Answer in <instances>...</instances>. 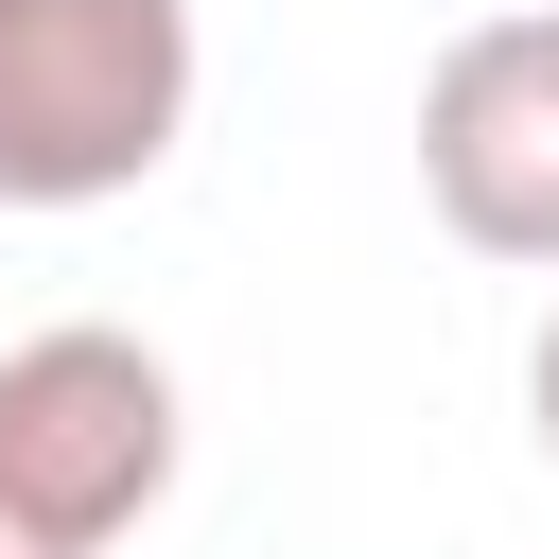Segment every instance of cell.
<instances>
[{"mask_svg": "<svg viewBox=\"0 0 559 559\" xmlns=\"http://www.w3.org/2000/svg\"><path fill=\"white\" fill-rule=\"evenodd\" d=\"M192 0H0V210H122L192 140Z\"/></svg>", "mask_w": 559, "mask_h": 559, "instance_id": "cell-1", "label": "cell"}, {"mask_svg": "<svg viewBox=\"0 0 559 559\" xmlns=\"http://www.w3.org/2000/svg\"><path fill=\"white\" fill-rule=\"evenodd\" d=\"M175 367L105 314H52L0 349V524H35L52 559H105L122 524H157L175 489Z\"/></svg>", "mask_w": 559, "mask_h": 559, "instance_id": "cell-2", "label": "cell"}, {"mask_svg": "<svg viewBox=\"0 0 559 559\" xmlns=\"http://www.w3.org/2000/svg\"><path fill=\"white\" fill-rule=\"evenodd\" d=\"M419 192H437V227L472 262L559 280V0L472 17L419 70Z\"/></svg>", "mask_w": 559, "mask_h": 559, "instance_id": "cell-3", "label": "cell"}, {"mask_svg": "<svg viewBox=\"0 0 559 559\" xmlns=\"http://www.w3.org/2000/svg\"><path fill=\"white\" fill-rule=\"evenodd\" d=\"M524 419H542V454H559V314H542V349H524Z\"/></svg>", "mask_w": 559, "mask_h": 559, "instance_id": "cell-4", "label": "cell"}, {"mask_svg": "<svg viewBox=\"0 0 559 559\" xmlns=\"http://www.w3.org/2000/svg\"><path fill=\"white\" fill-rule=\"evenodd\" d=\"M0 559H52V542H35V524H0Z\"/></svg>", "mask_w": 559, "mask_h": 559, "instance_id": "cell-5", "label": "cell"}]
</instances>
